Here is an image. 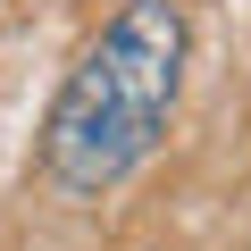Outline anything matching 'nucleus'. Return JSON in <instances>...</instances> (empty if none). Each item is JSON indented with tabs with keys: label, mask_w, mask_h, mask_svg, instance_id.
Listing matches in <instances>:
<instances>
[{
	"label": "nucleus",
	"mask_w": 251,
	"mask_h": 251,
	"mask_svg": "<svg viewBox=\"0 0 251 251\" xmlns=\"http://www.w3.org/2000/svg\"><path fill=\"white\" fill-rule=\"evenodd\" d=\"M176 84H184V9L176 0H126L50 100V126H42L50 184L75 201L126 184L168 143Z\"/></svg>",
	"instance_id": "1"
}]
</instances>
